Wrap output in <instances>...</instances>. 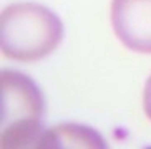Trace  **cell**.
Returning a JSON list of instances; mask_svg holds the SVG:
<instances>
[{
    "mask_svg": "<svg viewBox=\"0 0 151 149\" xmlns=\"http://www.w3.org/2000/svg\"><path fill=\"white\" fill-rule=\"evenodd\" d=\"M143 110L148 119H151V76L148 78L146 86H145V93H143Z\"/></svg>",
    "mask_w": 151,
    "mask_h": 149,
    "instance_id": "4",
    "label": "cell"
},
{
    "mask_svg": "<svg viewBox=\"0 0 151 149\" xmlns=\"http://www.w3.org/2000/svg\"><path fill=\"white\" fill-rule=\"evenodd\" d=\"M111 25L128 50L151 55V0H113Z\"/></svg>",
    "mask_w": 151,
    "mask_h": 149,
    "instance_id": "3",
    "label": "cell"
},
{
    "mask_svg": "<svg viewBox=\"0 0 151 149\" xmlns=\"http://www.w3.org/2000/svg\"><path fill=\"white\" fill-rule=\"evenodd\" d=\"M42 113L43 100L35 83L18 71H2V146L30 141Z\"/></svg>",
    "mask_w": 151,
    "mask_h": 149,
    "instance_id": "2",
    "label": "cell"
},
{
    "mask_svg": "<svg viewBox=\"0 0 151 149\" xmlns=\"http://www.w3.org/2000/svg\"><path fill=\"white\" fill-rule=\"evenodd\" d=\"M62 38V20L38 2H17L2 10L0 47L12 62H40L58 48Z\"/></svg>",
    "mask_w": 151,
    "mask_h": 149,
    "instance_id": "1",
    "label": "cell"
}]
</instances>
